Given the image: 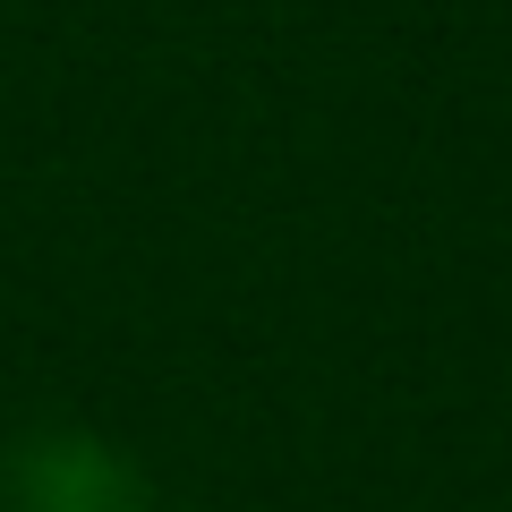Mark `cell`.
<instances>
[{"label":"cell","instance_id":"6da1fadb","mask_svg":"<svg viewBox=\"0 0 512 512\" xmlns=\"http://www.w3.org/2000/svg\"><path fill=\"white\" fill-rule=\"evenodd\" d=\"M0 504L9 512H163L154 478L94 427H35V436H18V453L0 470Z\"/></svg>","mask_w":512,"mask_h":512}]
</instances>
